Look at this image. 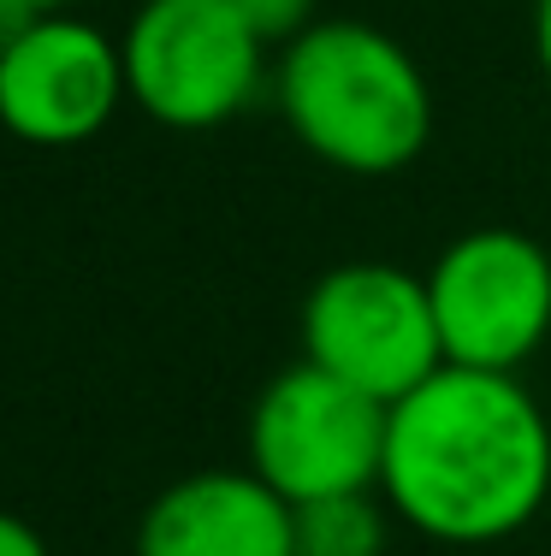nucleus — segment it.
I'll return each instance as SVG.
<instances>
[{
  "label": "nucleus",
  "instance_id": "5",
  "mask_svg": "<svg viewBox=\"0 0 551 556\" xmlns=\"http://www.w3.org/2000/svg\"><path fill=\"white\" fill-rule=\"evenodd\" d=\"M391 408L326 367L297 362L267 379L249 408V468L285 503L379 492Z\"/></svg>",
  "mask_w": 551,
  "mask_h": 556
},
{
  "label": "nucleus",
  "instance_id": "4",
  "mask_svg": "<svg viewBox=\"0 0 551 556\" xmlns=\"http://www.w3.org/2000/svg\"><path fill=\"white\" fill-rule=\"evenodd\" d=\"M303 362L379 403H403L444 367L427 278L391 261H345L303 296Z\"/></svg>",
  "mask_w": 551,
  "mask_h": 556
},
{
  "label": "nucleus",
  "instance_id": "10",
  "mask_svg": "<svg viewBox=\"0 0 551 556\" xmlns=\"http://www.w3.org/2000/svg\"><path fill=\"white\" fill-rule=\"evenodd\" d=\"M231 12L261 42H297L314 24V0H231Z\"/></svg>",
  "mask_w": 551,
  "mask_h": 556
},
{
  "label": "nucleus",
  "instance_id": "2",
  "mask_svg": "<svg viewBox=\"0 0 551 556\" xmlns=\"http://www.w3.org/2000/svg\"><path fill=\"white\" fill-rule=\"evenodd\" d=\"M279 113L314 161L386 178L403 172L433 137V89L398 36L356 18L309 24L285 42L273 77Z\"/></svg>",
  "mask_w": 551,
  "mask_h": 556
},
{
  "label": "nucleus",
  "instance_id": "12",
  "mask_svg": "<svg viewBox=\"0 0 551 556\" xmlns=\"http://www.w3.org/2000/svg\"><path fill=\"white\" fill-rule=\"evenodd\" d=\"M534 54H540V72H546V84H551V0L534 7Z\"/></svg>",
  "mask_w": 551,
  "mask_h": 556
},
{
  "label": "nucleus",
  "instance_id": "9",
  "mask_svg": "<svg viewBox=\"0 0 551 556\" xmlns=\"http://www.w3.org/2000/svg\"><path fill=\"white\" fill-rule=\"evenodd\" d=\"M291 527H297V556H386L391 503L374 492L291 503Z\"/></svg>",
  "mask_w": 551,
  "mask_h": 556
},
{
  "label": "nucleus",
  "instance_id": "6",
  "mask_svg": "<svg viewBox=\"0 0 551 556\" xmlns=\"http://www.w3.org/2000/svg\"><path fill=\"white\" fill-rule=\"evenodd\" d=\"M444 367L516 374L551 338V255L528 231H463L427 273Z\"/></svg>",
  "mask_w": 551,
  "mask_h": 556
},
{
  "label": "nucleus",
  "instance_id": "1",
  "mask_svg": "<svg viewBox=\"0 0 551 556\" xmlns=\"http://www.w3.org/2000/svg\"><path fill=\"white\" fill-rule=\"evenodd\" d=\"M379 497L439 545H498L551 497V427L516 374L439 367L391 403Z\"/></svg>",
  "mask_w": 551,
  "mask_h": 556
},
{
  "label": "nucleus",
  "instance_id": "11",
  "mask_svg": "<svg viewBox=\"0 0 551 556\" xmlns=\"http://www.w3.org/2000/svg\"><path fill=\"white\" fill-rule=\"evenodd\" d=\"M0 556H54V551H48V539L36 533L24 515L0 509Z\"/></svg>",
  "mask_w": 551,
  "mask_h": 556
},
{
  "label": "nucleus",
  "instance_id": "8",
  "mask_svg": "<svg viewBox=\"0 0 551 556\" xmlns=\"http://www.w3.org/2000/svg\"><path fill=\"white\" fill-rule=\"evenodd\" d=\"M137 556H297L291 503L255 468L190 473L142 509Z\"/></svg>",
  "mask_w": 551,
  "mask_h": 556
},
{
  "label": "nucleus",
  "instance_id": "3",
  "mask_svg": "<svg viewBox=\"0 0 551 556\" xmlns=\"http://www.w3.org/2000/svg\"><path fill=\"white\" fill-rule=\"evenodd\" d=\"M120 54L130 101L166 130H214L238 118L267 72V42L231 0H142Z\"/></svg>",
  "mask_w": 551,
  "mask_h": 556
},
{
  "label": "nucleus",
  "instance_id": "13",
  "mask_svg": "<svg viewBox=\"0 0 551 556\" xmlns=\"http://www.w3.org/2000/svg\"><path fill=\"white\" fill-rule=\"evenodd\" d=\"M0 7L24 12V18H48V12H72V0H0Z\"/></svg>",
  "mask_w": 551,
  "mask_h": 556
},
{
  "label": "nucleus",
  "instance_id": "7",
  "mask_svg": "<svg viewBox=\"0 0 551 556\" xmlns=\"http://www.w3.org/2000/svg\"><path fill=\"white\" fill-rule=\"evenodd\" d=\"M130 101L125 54L77 12L30 18L0 48V125L30 149H77Z\"/></svg>",
  "mask_w": 551,
  "mask_h": 556
}]
</instances>
